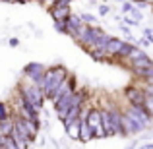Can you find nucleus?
<instances>
[{
  "label": "nucleus",
  "instance_id": "nucleus-13",
  "mask_svg": "<svg viewBox=\"0 0 153 149\" xmlns=\"http://www.w3.org/2000/svg\"><path fill=\"white\" fill-rule=\"evenodd\" d=\"M2 149H18V145H16V142L10 136H4L2 138Z\"/></svg>",
  "mask_w": 153,
  "mask_h": 149
},
{
  "label": "nucleus",
  "instance_id": "nucleus-3",
  "mask_svg": "<svg viewBox=\"0 0 153 149\" xmlns=\"http://www.w3.org/2000/svg\"><path fill=\"white\" fill-rule=\"evenodd\" d=\"M87 124H89V128L93 130L95 139L107 138L105 128H103V120H101V108H91V112L87 114Z\"/></svg>",
  "mask_w": 153,
  "mask_h": 149
},
{
  "label": "nucleus",
  "instance_id": "nucleus-7",
  "mask_svg": "<svg viewBox=\"0 0 153 149\" xmlns=\"http://www.w3.org/2000/svg\"><path fill=\"white\" fill-rule=\"evenodd\" d=\"M79 126H82V130H79V142L82 143H89L91 139H95V134L89 128L87 120H79Z\"/></svg>",
  "mask_w": 153,
  "mask_h": 149
},
{
  "label": "nucleus",
  "instance_id": "nucleus-11",
  "mask_svg": "<svg viewBox=\"0 0 153 149\" xmlns=\"http://www.w3.org/2000/svg\"><path fill=\"white\" fill-rule=\"evenodd\" d=\"M79 130H82L79 120H76V122H72V124H68V126H66V134L70 136L72 139H79Z\"/></svg>",
  "mask_w": 153,
  "mask_h": 149
},
{
  "label": "nucleus",
  "instance_id": "nucleus-8",
  "mask_svg": "<svg viewBox=\"0 0 153 149\" xmlns=\"http://www.w3.org/2000/svg\"><path fill=\"white\" fill-rule=\"evenodd\" d=\"M51 14L54 18V21H66L70 18V8L68 6H54L51 10Z\"/></svg>",
  "mask_w": 153,
  "mask_h": 149
},
{
  "label": "nucleus",
  "instance_id": "nucleus-14",
  "mask_svg": "<svg viewBox=\"0 0 153 149\" xmlns=\"http://www.w3.org/2000/svg\"><path fill=\"white\" fill-rule=\"evenodd\" d=\"M12 116V110H10V107H8L6 103H0V120H4V118H10Z\"/></svg>",
  "mask_w": 153,
  "mask_h": 149
},
{
  "label": "nucleus",
  "instance_id": "nucleus-12",
  "mask_svg": "<svg viewBox=\"0 0 153 149\" xmlns=\"http://www.w3.org/2000/svg\"><path fill=\"white\" fill-rule=\"evenodd\" d=\"M143 56H147V54H146L143 50H140V49H134V50H132V52H130V54H128V56H126L124 60H126L128 64H132V62H136V60L143 58Z\"/></svg>",
  "mask_w": 153,
  "mask_h": 149
},
{
  "label": "nucleus",
  "instance_id": "nucleus-1",
  "mask_svg": "<svg viewBox=\"0 0 153 149\" xmlns=\"http://www.w3.org/2000/svg\"><path fill=\"white\" fill-rule=\"evenodd\" d=\"M68 78V72L64 66H54V68H47L45 76H43L41 79V89H43V95H45V99H51L52 95L56 93V89H58L60 85H62V82Z\"/></svg>",
  "mask_w": 153,
  "mask_h": 149
},
{
  "label": "nucleus",
  "instance_id": "nucleus-6",
  "mask_svg": "<svg viewBox=\"0 0 153 149\" xmlns=\"http://www.w3.org/2000/svg\"><path fill=\"white\" fill-rule=\"evenodd\" d=\"M122 47H124V41H120V39H116V37H111V41L105 47V52H107L108 58H111V56H118L120 50H122Z\"/></svg>",
  "mask_w": 153,
  "mask_h": 149
},
{
  "label": "nucleus",
  "instance_id": "nucleus-9",
  "mask_svg": "<svg viewBox=\"0 0 153 149\" xmlns=\"http://www.w3.org/2000/svg\"><path fill=\"white\" fill-rule=\"evenodd\" d=\"M101 120H103V128H105L107 138H112V136H114V130H112V122H111V112L101 108Z\"/></svg>",
  "mask_w": 153,
  "mask_h": 149
},
{
  "label": "nucleus",
  "instance_id": "nucleus-10",
  "mask_svg": "<svg viewBox=\"0 0 153 149\" xmlns=\"http://www.w3.org/2000/svg\"><path fill=\"white\" fill-rule=\"evenodd\" d=\"M151 66H153V60L149 56H143V58H140V60H136V62L130 64L132 72H140V70H146V68H151Z\"/></svg>",
  "mask_w": 153,
  "mask_h": 149
},
{
  "label": "nucleus",
  "instance_id": "nucleus-5",
  "mask_svg": "<svg viewBox=\"0 0 153 149\" xmlns=\"http://www.w3.org/2000/svg\"><path fill=\"white\" fill-rule=\"evenodd\" d=\"M45 72H47V68L43 66V64H37V62H33V64H29V66L25 68V79H29V82H33V83H41V79H43V76H45Z\"/></svg>",
  "mask_w": 153,
  "mask_h": 149
},
{
  "label": "nucleus",
  "instance_id": "nucleus-4",
  "mask_svg": "<svg viewBox=\"0 0 153 149\" xmlns=\"http://www.w3.org/2000/svg\"><path fill=\"white\" fill-rule=\"evenodd\" d=\"M124 95H126V99L130 101V105H134V107H143V105H146L147 95H146V91H143V87H140V85L126 87Z\"/></svg>",
  "mask_w": 153,
  "mask_h": 149
},
{
  "label": "nucleus",
  "instance_id": "nucleus-15",
  "mask_svg": "<svg viewBox=\"0 0 153 149\" xmlns=\"http://www.w3.org/2000/svg\"><path fill=\"white\" fill-rule=\"evenodd\" d=\"M143 107H146V110L149 112V116L153 118V95H147L146 97V105H143Z\"/></svg>",
  "mask_w": 153,
  "mask_h": 149
},
{
  "label": "nucleus",
  "instance_id": "nucleus-2",
  "mask_svg": "<svg viewBox=\"0 0 153 149\" xmlns=\"http://www.w3.org/2000/svg\"><path fill=\"white\" fill-rule=\"evenodd\" d=\"M16 116V114H14ZM16 130L27 139V142H33L37 138V132H39V122H33V120H27L22 118V116H16Z\"/></svg>",
  "mask_w": 153,
  "mask_h": 149
}]
</instances>
